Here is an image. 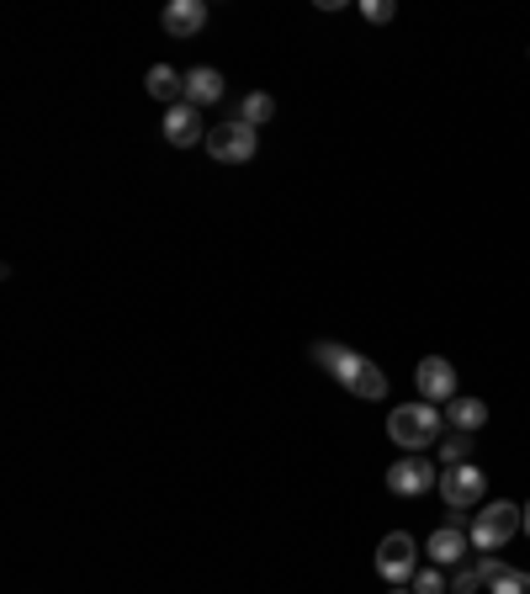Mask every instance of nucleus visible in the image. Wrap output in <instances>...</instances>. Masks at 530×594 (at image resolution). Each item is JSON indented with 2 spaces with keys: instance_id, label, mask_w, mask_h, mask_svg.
Listing matches in <instances>:
<instances>
[{
  "instance_id": "nucleus-1",
  "label": "nucleus",
  "mask_w": 530,
  "mask_h": 594,
  "mask_svg": "<svg viewBox=\"0 0 530 594\" xmlns=\"http://www.w3.org/2000/svg\"><path fill=\"white\" fill-rule=\"evenodd\" d=\"M313 361L334 372V383H345L355 398H383L387 393V377L377 361H366L361 351L351 345H334V340H313Z\"/></svg>"
},
{
  "instance_id": "nucleus-2",
  "label": "nucleus",
  "mask_w": 530,
  "mask_h": 594,
  "mask_svg": "<svg viewBox=\"0 0 530 594\" xmlns=\"http://www.w3.org/2000/svg\"><path fill=\"white\" fill-rule=\"evenodd\" d=\"M387 436L404 446L409 457H424L430 446H441L445 415L435 409V404H424V398H413V404H398V409L387 415Z\"/></svg>"
},
{
  "instance_id": "nucleus-3",
  "label": "nucleus",
  "mask_w": 530,
  "mask_h": 594,
  "mask_svg": "<svg viewBox=\"0 0 530 594\" xmlns=\"http://www.w3.org/2000/svg\"><path fill=\"white\" fill-rule=\"evenodd\" d=\"M255 148H261V133L250 128V122H218V128H207V154L218 160V165H250L255 160Z\"/></svg>"
},
{
  "instance_id": "nucleus-4",
  "label": "nucleus",
  "mask_w": 530,
  "mask_h": 594,
  "mask_svg": "<svg viewBox=\"0 0 530 594\" xmlns=\"http://www.w3.org/2000/svg\"><path fill=\"white\" fill-rule=\"evenodd\" d=\"M520 531V505H509V499H499V505L477 509V520H472V547L477 552H499L509 536Z\"/></svg>"
},
{
  "instance_id": "nucleus-5",
  "label": "nucleus",
  "mask_w": 530,
  "mask_h": 594,
  "mask_svg": "<svg viewBox=\"0 0 530 594\" xmlns=\"http://www.w3.org/2000/svg\"><path fill=\"white\" fill-rule=\"evenodd\" d=\"M377 573H383V584H393V590L413 584V573H419V547H413V536H404V531L383 536V547H377Z\"/></svg>"
},
{
  "instance_id": "nucleus-6",
  "label": "nucleus",
  "mask_w": 530,
  "mask_h": 594,
  "mask_svg": "<svg viewBox=\"0 0 530 594\" xmlns=\"http://www.w3.org/2000/svg\"><path fill=\"white\" fill-rule=\"evenodd\" d=\"M483 494H488V477H483V468H472V462L441 468V499H445L451 509L483 505Z\"/></svg>"
},
{
  "instance_id": "nucleus-7",
  "label": "nucleus",
  "mask_w": 530,
  "mask_h": 594,
  "mask_svg": "<svg viewBox=\"0 0 530 594\" xmlns=\"http://www.w3.org/2000/svg\"><path fill=\"white\" fill-rule=\"evenodd\" d=\"M430 488H441V473H435V462H424V457H404V462L387 468V494H398V499H419V494H430Z\"/></svg>"
},
{
  "instance_id": "nucleus-8",
  "label": "nucleus",
  "mask_w": 530,
  "mask_h": 594,
  "mask_svg": "<svg viewBox=\"0 0 530 594\" xmlns=\"http://www.w3.org/2000/svg\"><path fill=\"white\" fill-rule=\"evenodd\" d=\"M413 393H419L424 404H451V398H456V366L445 356H424L413 366Z\"/></svg>"
},
{
  "instance_id": "nucleus-9",
  "label": "nucleus",
  "mask_w": 530,
  "mask_h": 594,
  "mask_svg": "<svg viewBox=\"0 0 530 594\" xmlns=\"http://www.w3.org/2000/svg\"><path fill=\"white\" fill-rule=\"evenodd\" d=\"M467 547H472V536L462 526H441V531H430V541H424V558L435 568H456V563H467Z\"/></svg>"
},
{
  "instance_id": "nucleus-10",
  "label": "nucleus",
  "mask_w": 530,
  "mask_h": 594,
  "mask_svg": "<svg viewBox=\"0 0 530 594\" xmlns=\"http://www.w3.org/2000/svg\"><path fill=\"white\" fill-rule=\"evenodd\" d=\"M165 139L176 148H191V144H202V112L191 107V101H176V107H165Z\"/></svg>"
},
{
  "instance_id": "nucleus-11",
  "label": "nucleus",
  "mask_w": 530,
  "mask_h": 594,
  "mask_svg": "<svg viewBox=\"0 0 530 594\" xmlns=\"http://www.w3.org/2000/svg\"><path fill=\"white\" fill-rule=\"evenodd\" d=\"M159 28L170 32V37H197L207 28V6L202 0H170L165 11H159Z\"/></svg>"
},
{
  "instance_id": "nucleus-12",
  "label": "nucleus",
  "mask_w": 530,
  "mask_h": 594,
  "mask_svg": "<svg viewBox=\"0 0 530 594\" xmlns=\"http://www.w3.org/2000/svg\"><path fill=\"white\" fill-rule=\"evenodd\" d=\"M445 425H451V430H462V436H477V430L488 425V404H483V398H462V393H456V398L445 404Z\"/></svg>"
},
{
  "instance_id": "nucleus-13",
  "label": "nucleus",
  "mask_w": 530,
  "mask_h": 594,
  "mask_svg": "<svg viewBox=\"0 0 530 594\" xmlns=\"http://www.w3.org/2000/svg\"><path fill=\"white\" fill-rule=\"evenodd\" d=\"M144 90L154 96V101L176 107V101H186V75H176L170 64H154V69L144 75Z\"/></svg>"
},
{
  "instance_id": "nucleus-14",
  "label": "nucleus",
  "mask_w": 530,
  "mask_h": 594,
  "mask_svg": "<svg viewBox=\"0 0 530 594\" xmlns=\"http://www.w3.org/2000/svg\"><path fill=\"white\" fill-rule=\"evenodd\" d=\"M186 101L202 112V107H218L223 101V75L218 69H191L186 75Z\"/></svg>"
},
{
  "instance_id": "nucleus-15",
  "label": "nucleus",
  "mask_w": 530,
  "mask_h": 594,
  "mask_svg": "<svg viewBox=\"0 0 530 594\" xmlns=\"http://www.w3.org/2000/svg\"><path fill=\"white\" fill-rule=\"evenodd\" d=\"M234 118L250 122V128H261V122L276 118V96H265V90H250V96H244V101L234 107Z\"/></svg>"
},
{
  "instance_id": "nucleus-16",
  "label": "nucleus",
  "mask_w": 530,
  "mask_h": 594,
  "mask_svg": "<svg viewBox=\"0 0 530 594\" xmlns=\"http://www.w3.org/2000/svg\"><path fill=\"white\" fill-rule=\"evenodd\" d=\"M488 594H530V573H520V568H504V573L488 579Z\"/></svg>"
},
{
  "instance_id": "nucleus-17",
  "label": "nucleus",
  "mask_w": 530,
  "mask_h": 594,
  "mask_svg": "<svg viewBox=\"0 0 530 594\" xmlns=\"http://www.w3.org/2000/svg\"><path fill=\"white\" fill-rule=\"evenodd\" d=\"M467 457H472V436H462V430L441 436V462L445 468H456V462H467Z\"/></svg>"
},
{
  "instance_id": "nucleus-18",
  "label": "nucleus",
  "mask_w": 530,
  "mask_h": 594,
  "mask_svg": "<svg viewBox=\"0 0 530 594\" xmlns=\"http://www.w3.org/2000/svg\"><path fill=\"white\" fill-rule=\"evenodd\" d=\"M413 594H451V590H445V573L435 563L419 568V573H413Z\"/></svg>"
},
{
  "instance_id": "nucleus-19",
  "label": "nucleus",
  "mask_w": 530,
  "mask_h": 594,
  "mask_svg": "<svg viewBox=\"0 0 530 594\" xmlns=\"http://www.w3.org/2000/svg\"><path fill=\"white\" fill-rule=\"evenodd\" d=\"M361 16H366L372 28H387V22L398 16V6H393V0H361Z\"/></svg>"
},
{
  "instance_id": "nucleus-20",
  "label": "nucleus",
  "mask_w": 530,
  "mask_h": 594,
  "mask_svg": "<svg viewBox=\"0 0 530 594\" xmlns=\"http://www.w3.org/2000/svg\"><path fill=\"white\" fill-rule=\"evenodd\" d=\"M477 584H488L477 563H472V568H456V584H451V594H477Z\"/></svg>"
},
{
  "instance_id": "nucleus-21",
  "label": "nucleus",
  "mask_w": 530,
  "mask_h": 594,
  "mask_svg": "<svg viewBox=\"0 0 530 594\" xmlns=\"http://www.w3.org/2000/svg\"><path fill=\"white\" fill-rule=\"evenodd\" d=\"M520 531L530 536V499H526V505H520Z\"/></svg>"
},
{
  "instance_id": "nucleus-22",
  "label": "nucleus",
  "mask_w": 530,
  "mask_h": 594,
  "mask_svg": "<svg viewBox=\"0 0 530 594\" xmlns=\"http://www.w3.org/2000/svg\"><path fill=\"white\" fill-rule=\"evenodd\" d=\"M393 594H413V590H393Z\"/></svg>"
}]
</instances>
